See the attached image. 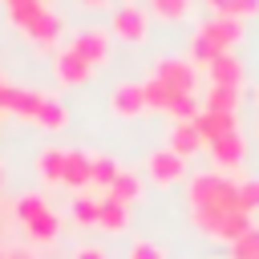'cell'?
I'll list each match as a JSON object with an SVG mask.
<instances>
[{
	"label": "cell",
	"mask_w": 259,
	"mask_h": 259,
	"mask_svg": "<svg viewBox=\"0 0 259 259\" xmlns=\"http://www.w3.org/2000/svg\"><path fill=\"white\" fill-rule=\"evenodd\" d=\"M73 219L81 227H97V198L93 194H77L73 198Z\"/></svg>",
	"instance_id": "25"
},
{
	"label": "cell",
	"mask_w": 259,
	"mask_h": 259,
	"mask_svg": "<svg viewBox=\"0 0 259 259\" xmlns=\"http://www.w3.org/2000/svg\"><path fill=\"white\" fill-rule=\"evenodd\" d=\"M81 4H85V8H101L105 0H81Z\"/></svg>",
	"instance_id": "35"
},
{
	"label": "cell",
	"mask_w": 259,
	"mask_h": 259,
	"mask_svg": "<svg viewBox=\"0 0 259 259\" xmlns=\"http://www.w3.org/2000/svg\"><path fill=\"white\" fill-rule=\"evenodd\" d=\"M89 77H93V65H85L73 49L57 53V81H61V85H85Z\"/></svg>",
	"instance_id": "13"
},
{
	"label": "cell",
	"mask_w": 259,
	"mask_h": 259,
	"mask_svg": "<svg viewBox=\"0 0 259 259\" xmlns=\"http://www.w3.org/2000/svg\"><path fill=\"white\" fill-rule=\"evenodd\" d=\"M194 130L202 134V142L210 146L214 138H227V134H239V117L235 113H223V109H202L194 117Z\"/></svg>",
	"instance_id": "9"
},
{
	"label": "cell",
	"mask_w": 259,
	"mask_h": 259,
	"mask_svg": "<svg viewBox=\"0 0 259 259\" xmlns=\"http://www.w3.org/2000/svg\"><path fill=\"white\" fill-rule=\"evenodd\" d=\"M36 121H40L45 130H61V125L69 121V109H65L57 97H49V93H45V101H40V109H36Z\"/></svg>",
	"instance_id": "21"
},
{
	"label": "cell",
	"mask_w": 259,
	"mask_h": 259,
	"mask_svg": "<svg viewBox=\"0 0 259 259\" xmlns=\"http://www.w3.org/2000/svg\"><path fill=\"white\" fill-rule=\"evenodd\" d=\"M227 16H235V20H243V16H255L259 12V0H227V8H223Z\"/></svg>",
	"instance_id": "31"
},
{
	"label": "cell",
	"mask_w": 259,
	"mask_h": 259,
	"mask_svg": "<svg viewBox=\"0 0 259 259\" xmlns=\"http://www.w3.org/2000/svg\"><path fill=\"white\" fill-rule=\"evenodd\" d=\"M190 206H219V210H243L239 206V182H227L223 174H194L186 186Z\"/></svg>",
	"instance_id": "2"
},
{
	"label": "cell",
	"mask_w": 259,
	"mask_h": 259,
	"mask_svg": "<svg viewBox=\"0 0 259 259\" xmlns=\"http://www.w3.org/2000/svg\"><path fill=\"white\" fill-rule=\"evenodd\" d=\"M24 32H28L36 45H53V40L61 36V16L49 12V8H40V12H32V16L24 20Z\"/></svg>",
	"instance_id": "12"
},
{
	"label": "cell",
	"mask_w": 259,
	"mask_h": 259,
	"mask_svg": "<svg viewBox=\"0 0 259 259\" xmlns=\"http://www.w3.org/2000/svg\"><path fill=\"white\" fill-rule=\"evenodd\" d=\"M214 57H219V53H214V45H210V40H202V36L194 32V40H190V61H194V65H210Z\"/></svg>",
	"instance_id": "29"
},
{
	"label": "cell",
	"mask_w": 259,
	"mask_h": 259,
	"mask_svg": "<svg viewBox=\"0 0 259 259\" xmlns=\"http://www.w3.org/2000/svg\"><path fill=\"white\" fill-rule=\"evenodd\" d=\"M105 194L130 206V202H138V198H142V178H138L134 170H117V178H113V186H109Z\"/></svg>",
	"instance_id": "19"
},
{
	"label": "cell",
	"mask_w": 259,
	"mask_h": 259,
	"mask_svg": "<svg viewBox=\"0 0 259 259\" xmlns=\"http://www.w3.org/2000/svg\"><path fill=\"white\" fill-rule=\"evenodd\" d=\"M69 49H73V53H77L85 65L101 69V65L109 61V32H101V28H77Z\"/></svg>",
	"instance_id": "4"
},
{
	"label": "cell",
	"mask_w": 259,
	"mask_h": 259,
	"mask_svg": "<svg viewBox=\"0 0 259 259\" xmlns=\"http://www.w3.org/2000/svg\"><path fill=\"white\" fill-rule=\"evenodd\" d=\"M61 182L73 186V190H85L93 182V158L85 150H65V178Z\"/></svg>",
	"instance_id": "11"
},
{
	"label": "cell",
	"mask_w": 259,
	"mask_h": 259,
	"mask_svg": "<svg viewBox=\"0 0 259 259\" xmlns=\"http://www.w3.org/2000/svg\"><path fill=\"white\" fill-rule=\"evenodd\" d=\"M206 73H210L214 85H235V89H239V81H243V61H239L235 53H219V57L206 65Z\"/></svg>",
	"instance_id": "16"
},
{
	"label": "cell",
	"mask_w": 259,
	"mask_h": 259,
	"mask_svg": "<svg viewBox=\"0 0 259 259\" xmlns=\"http://www.w3.org/2000/svg\"><path fill=\"white\" fill-rule=\"evenodd\" d=\"M142 97H146V109H170V101H174L178 93L166 89L158 77H150V81H142Z\"/></svg>",
	"instance_id": "20"
},
{
	"label": "cell",
	"mask_w": 259,
	"mask_h": 259,
	"mask_svg": "<svg viewBox=\"0 0 259 259\" xmlns=\"http://www.w3.org/2000/svg\"><path fill=\"white\" fill-rule=\"evenodd\" d=\"M40 101H45V93H32V89H16V85H4L0 89V109H8L16 117H32L36 121Z\"/></svg>",
	"instance_id": "10"
},
{
	"label": "cell",
	"mask_w": 259,
	"mask_h": 259,
	"mask_svg": "<svg viewBox=\"0 0 259 259\" xmlns=\"http://www.w3.org/2000/svg\"><path fill=\"white\" fill-rule=\"evenodd\" d=\"M239 206L251 214V210H259V178H247V182H239Z\"/></svg>",
	"instance_id": "28"
},
{
	"label": "cell",
	"mask_w": 259,
	"mask_h": 259,
	"mask_svg": "<svg viewBox=\"0 0 259 259\" xmlns=\"http://www.w3.org/2000/svg\"><path fill=\"white\" fill-rule=\"evenodd\" d=\"M117 170H121V166H117V158L97 154V158H93V186H97V190H109V186H113V178H117Z\"/></svg>",
	"instance_id": "23"
},
{
	"label": "cell",
	"mask_w": 259,
	"mask_h": 259,
	"mask_svg": "<svg viewBox=\"0 0 259 259\" xmlns=\"http://www.w3.org/2000/svg\"><path fill=\"white\" fill-rule=\"evenodd\" d=\"M109 109H113V117H121V121H130V117H142V113H146L142 85H130V81L113 85V93H109Z\"/></svg>",
	"instance_id": "8"
},
{
	"label": "cell",
	"mask_w": 259,
	"mask_h": 259,
	"mask_svg": "<svg viewBox=\"0 0 259 259\" xmlns=\"http://www.w3.org/2000/svg\"><path fill=\"white\" fill-rule=\"evenodd\" d=\"M16 223L24 227V235L32 243H53L57 231H61V219L49 210L45 194H20L16 198Z\"/></svg>",
	"instance_id": "1"
},
{
	"label": "cell",
	"mask_w": 259,
	"mask_h": 259,
	"mask_svg": "<svg viewBox=\"0 0 259 259\" xmlns=\"http://www.w3.org/2000/svg\"><path fill=\"white\" fill-rule=\"evenodd\" d=\"M0 259H36V255H32V251H24V247H8Z\"/></svg>",
	"instance_id": "33"
},
{
	"label": "cell",
	"mask_w": 259,
	"mask_h": 259,
	"mask_svg": "<svg viewBox=\"0 0 259 259\" xmlns=\"http://www.w3.org/2000/svg\"><path fill=\"white\" fill-rule=\"evenodd\" d=\"M146 174H150L158 186H170V182H178V178L186 174V158L174 154V150H154V154L146 158Z\"/></svg>",
	"instance_id": "7"
},
{
	"label": "cell",
	"mask_w": 259,
	"mask_h": 259,
	"mask_svg": "<svg viewBox=\"0 0 259 259\" xmlns=\"http://www.w3.org/2000/svg\"><path fill=\"white\" fill-rule=\"evenodd\" d=\"M255 259H259V255H255Z\"/></svg>",
	"instance_id": "36"
},
{
	"label": "cell",
	"mask_w": 259,
	"mask_h": 259,
	"mask_svg": "<svg viewBox=\"0 0 259 259\" xmlns=\"http://www.w3.org/2000/svg\"><path fill=\"white\" fill-rule=\"evenodd\" d=\"M235 105H239V89H235V85H210V93H206V109L235 113Z\"/></svg>",
	"instance_id": "22"
},
{
	"label": "cell",
	"mask_w": 259,
	"mask_h": 259,
	"mask_svg": "<svg viewBox=\"0 0 259 259\" xmlns=\"http://www.w3.org/2000/svg\"><path fill=\"white\" fill-rule=\"evenodd\" d=\"M206 4H210L214 12H223V8H227V0H206Z\"/></svg>",
	"instance_id": "34"
},
{
	"label": "cell",
	"mask_w": 259,
	"mask_h": 259,
	"mask_svg": "<svg viewBox=\"0 0 259 259\" xmlns=\"http://www.w3.org/2000/svg\"><path fill=\"white\" fill-rule=\"evenodd\" d=\"M210 154H214V162L219 166H243V158H247V142H243V134H227V138H214L210 142Z\"/></svg>",
	"instance_id": "15"
},
{
	"label": "cell",
	"mask_w": 259,
	"mask_h": 259,
	"mask_svg": "<svg viewBox=\"0 0 259 259\" xmlns=\"http://www.w3.org/2000/svg\"><path fill=\"white\" fill-rule=\"evenodd\" d=\"M109 32L121 36V40H130V45H142V40L150 36V20H146V12H142L138 4H121V8H113Z\"/></svg>",
	"instance_id": "3"
},
{
	"label": "cell",
	"mask_w": 259,
	"mask_h": 259,
	"mask_svg": "<svg viewBox=\"0 0 259 259\" xmlns=\"http://www.w3.org/2000/svg\"><path fill=\"white\" fill-rule=\"evenodd\" d=\"M130 259H166V247L162 243H150V239H138L130 247Z\"/></svg>",
	"instance_id": "30"
},
{
	"label": "cell",
	"mask_w": 259,
	"mask_h": 259,
	"mask_svg": "<svg viewBox=\"0 0 259 259\" xmlns=\"http://www.w3.org/2000/svg\"><path fill=\"white\" fill-rule=\"evenodd\" d=\"M154 77L174 93H194V65L190 61H178V57L154 61Z\"/></svg>",
	"instance_id": "6"
},
{
	"label": "cell",
	"mask_w": 259,
	"mask_h": 259,
	"mask_svg": "<svg viewBox=\"0 0 259 259\" xmlns=\"http://www.w3.org/2000/svg\"><path fill=\"white\" fill-rule=\"evenodd\" d=\"M198 146H202V134L194 130V121H174V130H170V150L182 154V158H190Z\"/></svg>",
	"instance_id": "17"
},
{
	"label": "cell",
	"mask_w": 259,
	"mask_h": 259,
	"mask_svg": "<svg viewBox=\"0 0 259 259\" xmlns=\"http://www.w3.org/2000/svg\"><path fill=\"white\" fill-rule=\"evenodd\" d=\"M97 227L101 231H109V235H117V231H125L130 227V206L125 202H117V198H97Z\"/></svg>",
	"instance_id": "14"
},
{
	"label": "cell",
	"mask_w": 259,
	"mask_h": 259,
	"mask_svg": "<svg viewBox=\"0 0 259 259\" xmlns=\"http://www.w3.org/2000/svg\"><path fill=\"white\" fill-rule=\"evenodd\" d=\"M166 113H170L174 121H194V117L202 113V105L194 101V93H178V97L170 101V109H166Z\"/></svg>",
	"instance_id": "24"
},
{
	"label": "cell",
	"mask_w": 259,
	"mask_h": 259,
	"mask_svg": "<svg viewBox=\"0 0 259 259\" xmlns=\"http://www.w3.org/2000/svg\"><path fill=\"white\" fill-rule=\"evenodd\" d=\"M73 259H109V255H105L101 247H81V251H77Z\"/></svg>",
	"instance_id": "32"
},
{
	"label": "cell",
	"mask_w": 259,
	"mask_h": 259,
	"mask_svg": "<svg viewBox=\"0 0 259 259\" xmlns=\"http://www.w3.org/2000/svg\"><path fill=\"white\" fill-rule=\"evenodd\" d=\"M36 170H40V178L53 186V182H61L65 178V150H57V146H45L40 154H36Z\"/></svg>",
	"instance_id": "18"
},
{
	"label": "cell",
	"mask_w": 259,
	"mask_h": 259,
	"mask_svg": "<svg viewBox=\"0 0 259 259\" xmlns=\"http://www.w3.org/2000/svg\"><path fill=\"white\" fill-rule=\"evenodd\" d=\"M154 12L162 20H182L190 12V0H154Z\"/></svg>",
	"instance_id": "27"
},
{
	"label": "cell",
	"mask_w": 259,
	"mask_h": 259,
	"mask_svg": "<svg viewBox=\"0 0 259 259\" xmlns=\"http://www.w3.org/2000/svg\"><path fill=\"white\" fill-rule=\"evenodd\" d=\"M255 255H259V227H251L231 243V259H255Z\"/></svg>",
	"instance_id": "26"
},
{
	"label": "cell",
	"mask_w": 259,
	"mask_h": 259,
	"mask_svg": "<svg viewBox=\"0 0 259 259\" xmlns=\"http://www.w3.org/2000/svg\"><path fill=\"white\" fill-rule=\"evenodd\" d=\"M239 32H243V24H239L235 16H227V12H214V16L198 28V36L214 45V53H231V45L239 40Z\"/></svg>",
	"instance_id": "5"
}]
</instances>
